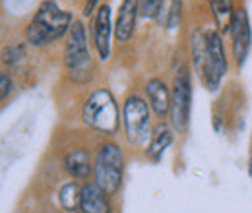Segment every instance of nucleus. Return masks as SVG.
<instances>
[{
  "label": "nucleus",
  "instance_id": "21",
  "mask_svg": "<svg viewBox=\"0 0 252 213\" xmlns=\"http://www.w3.org/2000/svg\"><path fill=\"white\" fill-rule=\"evenodd\" d=\"M0 86H2V101L10 95L12 91V86H14V82H12V78L8 76V74H2V78H0Z\"/></svg>",
  "mask_w": 252,
  "mask_h": 213
},
{
  "label": "nucleus",
  "instance_id": "23",
  "mask_svg": "<svg viewBox=\"0 0 252 213\" xmlns=\"http://www.w3.org/2000/svg\"><path fill=\"white\" fill-rule=\"evenodd\" d=\"M249 177L252 179V157H251V161H249Z\"/></svg>",
  "mask_w": 252,
  "mask_h": 213
},
{
  "label": "nucleus",
  "instance_id": "7",
  "mask_svg": "<svg viewBox=\"0 0 252 213\" xmlns=\"http://www.w3.org/2000/svg\"><path fill=\"white\" fill-rule=\"evenodd\" d=\"M229 33H231V41H233V55H235L237 66L243 68L252 47L251 20H249V14L245 8H237L233 12Z\"/></svg>",
  "mask_w": 252,
  "mask_h": 213
},
{
  "label": "nucleus",
  "instance_id": "10",
  "mask_svg": "<svg viewBox=\"0 0 252 213\" xmlns=\"http://www.w3.org/2000/svg\"><path fill=\"white\" fill-rule=\"evenodd\" d=\"M80 210L82 213H111L109 194L97 183L84 184L80 194Z\"/></svg>",
  "mask_w": 252,
  "mask_h": 213
},
{
  "label": "nucleus",
  "instance_id": "11",
  "mask_svg": "<svg viewBox=\"0 0 252 213\" xmlns=\"http://www.w3.org/2000/svg\"><path fill=\"white\" fill-rule=\"evenodd\" d=\"M138 10H140V0H123L121 12L115 24V35L121 43H128L130 37L134 35Z\"/></svg>",
  "mask_w": 252,
  "mask_h": 213
},
{
  "label": "nucleus",
  "instance_id": "8",
  "mask_svg": "<svg viewBox=\"0 0 252 213\" xmlns=\"http://www.w3.org/2000/svg\"><path fill=\"white\" fill-rule=\"evenodd\" d=\"M190 49H192V61H194V66H196L202 82L206 84V88L210 91H218L221 78L216 76V72L212 70V64L208 61V53H206V43H204V33L202 31H192Z\"/></svg>",
  "mask_w": 252,
  "mask_h": 213
},
{
  "label": "nucleus",
  "instance_id": "16",
  "mask_svg": "<svg viewBox=\"0 0 252 213\" xmlns=\"http://www.w3.org/2000/svg\"><path fill=\"white\" fill-rule=\"evenodd\" d=\"M210 2V8H212V14L218 22L223 31H227L231 28V18H233V4L231 0H208Z\"/></svg>",
  "mask_w": 252,
  "mask_h": 213
},
{
  "label": "nucleus",
  "instance_id": "17",
  "mask_svg": "<svg viewBox=\"0 0 252 213\" xmlns=\"http://www.w3.org/2000/svg\"><path fill=\"white\" fill-rule=\"evenodd\" d=\"M80 194H82V190L78 188V184L74 183V181L64 184L63 188H61V194H59V200H61L64 210L72 212L76 206H80Z\"/></svg>",
  "mask_w": 252,
  "mask_h": 213
},
{
  "label": "nucleus",
  "instance_id": "14",
  "mask_svg": "<svg viewBox=\"0 0 252 213\" xmlns=\"http://www.w3.org/2000/svg\"><path fill=\"white\" fill-rule=\"evenodd\" d=\"M64 169L66 173L76 179V181H84L88 179L90 171H92V165H90V153L86 150H74L64 157Z\"/></svg>",
  "mask_w": 252,
  "mask_h": 213
},
{
  "label": "nucleus",
  "instance_id": "4",
  "mask_svg": "<svg viewBox=\"0 0 252 213\" xmlns=\"http://www.w3.org/2000/svg\"><path fill=\"white\" fill-rule=\"evenodd\" d=\"M95 183L99 184L109 196L119 192L123 184V171H125V159L123 152L117 144H103L97 152L95 159Z\"/></svg>",
  "mask_w": 252,
  "mask_h": 213
},
{
  "label": "nucleus",
  "instance_id": "13",
  "mask_svg": "<svg viewBox=\"0 0 252 213\" xmlns=\"http://www.w3.org/2000/svg\"><path fill=\"white\" fill-rule=\"evenodd\" d=\"M146 93H148V99H150V105H152L154 113L159 119L169 115V111H171V93H169V88L165 86L163 80L152 78L146 84Z\"/></svg>",
  "mask_w": 252,
  "mask_h": 213
},
{
  "label": "nucleus",
  "instance_id": "15",
  "mask_svg": "<svg viewBox=\"0 0 252 213\" xmlns=\"http://www.w3.org/2000/svg\"><path fill=\"white\" fill-rule=\"evenodd\" d=\"M175 136H173V130L167 126V124H158L156 130L152 132V140H150V146H148V157L154 159V161H159L161 155L167 152L173 144Z\"/></svg>",
  "mask_w": 252,
  "mask_h": 213
},
{
  "label": "nucleus",
  "instance_id": "19",
  "mask_svg": "<svg viewBox=\"0 0 252 213\" xmlns=\"http://www.w3.org/2000/svg\"><path fill=\"white\" fill-rule=\"evenodd\" d=\"M181 20H183V0H171L169 12H167L165 28L169 31H175L181 26Z\"/></svg>",
  "mask_w": 252,
  "mask_h": 213
},
{
  "label": "nucleus",
  "instance_id": "22",
  "mask_svg": "<svg viewBox=\"0 0 252 213\" xmlns=\"http://www.w3.org/2000/svg\"><path fill=\"white\" fill-rule=\"evenodd\" d=\"M97 4H99V0H88L86 6H84V16H92L94 10L97 8Z\"/></svg>",
  "mask_w": 252,
  "mask_h": 213
},
{
  "label": "nucleus",
  "instance_id": "18",
  "mask_svg": "<svg viewBox=\"0 0 252 213\" xmlns=\"http://www.w3.org/2000/svg\"><path fill=\"white\" fill-rule=\"evenodd\" d=\"M2 61L6 66L16 68L26 61V45H14V47H6L2 51Z\"/></svg>",
  "mask_w": 252,
  "mask_h": 213
},
{
  "label": "nucleus",
  "instance_id": "9",
  "mask_svg": "<svg viewBox=\"0 0 252 213\" xmlns=\"http://www.w3.org/2000/svg\"><path fill=\"white\" fill-rule=\"evenodd\" d=\"M111 33H113L111 6L103 4L97 8V16H95L94 22V43L97 55L103 62L109 61V57H111Z\"/></svg>",
  "mask_w": 252,
  "mask_h": 213
},
{
  "label": "nucleus",
  "instance_id": "6",
  "mask_svg": "<svg viewBox=\"0 0 252 213\" xmlns=\"http://www.w3.org/2000/svg\"><path fill=\"white\" fill-rule=\"evenodd\" d=\"M190 107H192V78L189 66H181L173 80L171 91V124L177 132H185L190 122Z\"/></svg>",
  "mask_w": 252,
  "mask_h": 213
},
{
  "label": "nucleus",
  "instance_id": "2",
  "mask_svg": "<svg viewBox=\"0 0 252 213\" xmlns=\"http://www.w3.org/2000/svg\"><path fill=\"white\" fill-rule=\"evenodd\" d=\"M64 64L72 80L88 82L92 78V55L88 47V33L80 20L72 24L64 47Z\"/></svg>",
  "mask_w": 252,
  "mask_h": 213
},
{
  "label": "nucleus",
  "instance_id": "1",
  "mask_svg": "<svg viewBox=\"0 0 252 213\" xmlns=\"http://www.w3.org/2000/svg\"><path fill=\"white\" fill-rule=\"evenodd\" d=\"M72 14L63 10L55 0H45L37 8L33 20L26 30V39L33 47H45L61 39L72 28Z\"/></svg>",
  "mask_w": 252,
  "mask_h": 213
},
{
  "label": "nucleus",
  "instance_id": "3",
  "mask_svg": "<svg viewBox=\"0 0 252 213\" xmlns=\"http://www.w3.org/2000/svg\"><path fill=\"white\" fill-rule=\"evenodd\" d=\"M82 119L88 126L103 134H115L119 130V107L109 90L94 91L82 109Z\"/></svg>",
  "mask_w": 252,
  "mask_h": 213
},
{
  "label": "nucleus",
  "instance_id": "12",
  "mask_svg": "<svg viewBox=\"0 0 252 213\" xmlns=\"http://www.w3.org/2000/svg\"><path fill=\"white\" fill-rule=\"evenodd\" d=\"M204 43H206V53H208V61L212 64V70L216 72L218 78H223L227 72V57L223 51L220 31L208 30L204 33Z\"/></svg>",
  "mask_w": 252,
  "mask_h": 213
},
{
  "label": "nucleus",
  "instance_id": "5",
  "mask_svg": "<svg viewBox=\"0 0 252 213\" xmlns=\"http://www.w3.org/2000/svg\"><path fill=\"white\" fill-rule=\"evenodd\" d=\"M126 138L132 146H142L152 140V124H150V107L140 95H130L123 107Z\"/></svg>",
  "mask_w": 252,
  "mask_h": 213
},
{
  "label": "nucleus",
  "instance_id": "20",
  "mask_svg": "<svg viewBox=\"0 0 252 213\" xmlns=\"http://www.w3.org/2000/svg\"><path fill=\"white\" fill-rule=\"evenodd\" d=\"M163 4L165 0H140V14L144 18L154 20L163 12Z\"/></svg>",
  "mask_w": 252,
  "mask_h": 213
}]
</instances>
